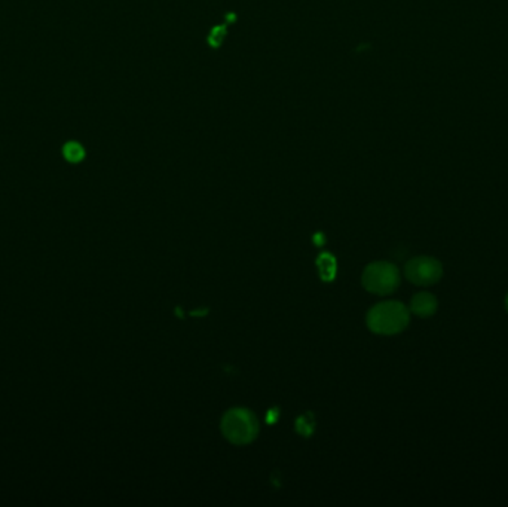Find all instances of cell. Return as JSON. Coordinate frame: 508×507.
<instances>
[{
  "mask_svg": "<svg viewBox=\"0 0 508 507\" xmlns=\"http://www.w3.org/2000/svg\"><path fill=\"white\" fill-rule=\"evenodd\" d=\"M225 35H226V28L225 27H216L211 32V35H210V39H208L210 44L212 46H219L221 44L223 36H225Z\"/></svg>",
  "mask_w": 508,
  "mask_h": 507,
  "instance_id": "cell-8",
  "label": "cell"
},
{
  "mask_svg": "<svg viewBox=\"0 0 508 507\" xmlns=\"http://www.w3.org/2000/svg\"><path fill=\"white\" fill-rule=\"evenodd\" d=\"M437 308H439V302L437 298L428 292H419L410 301V311L421 319H428L434 316Z\"/></svg>",
  "mask_w": 508,
  "mask_h": 507,
  "instance_id": "cell-5",
  "label": "cell"
},
{
  "mask_svg": "<svg viewBox=\"0 0 508 507\" xmlns=\"http://www.w3.org/2000/svg\"><path fill=\"white\" fill-rule=\"evenodd\" d=\"M410 321V311L399 301L381 302L369 310L365 323L368 328L378 335H397L403 332Z\"/></svg>",
  "mask_w": 508,
  "mask_h": 507,
  "instance_id": "cell-1",
  "label": "cell"
},
{
  "mask_svg": "<svg viewBox=\"0 0 508 507\" xmlns=\"http://www.w3.org/2000/svg\"><path fill=\"white\" fill-rule=\"evenodd\" d=\"M404 276L416 286H433L440 281L443 265L431 256H418L406 263Z\"/></svg>",
  "mask_w": 508,
  "mask_h": 507,
  "instance_id": "cell-4",
  "label": "cell"
},
{
  "mask_svg": "<svg viewBox=\"0 0 508 507\" xmlns=\"http://www.w3.org/2000/svg\"><path fill=\"white\" fill-rule=\"evenodd\" d=\"M361 283L365 290L374 295H390L400 286V271L390 262H373L364 268Z\"/></svg>",
  "mask_w": 508,
  "mask_h": 507,
  "instance_id": "cell-3",
  "label": "cell"
},
{
  "mask_svg": "<svg viewBox=\"0 0 508 507\" xmlns=\"http://www.w3.org/2000/svg\"><path fill=\"white\" fill-rule=\"evenodd\" d=\"M318 267H320L321 274L324 271H326V274H324V276H323L324 280H329V274L327 272H330V276L333 278V276H334V268H336V265H334V259L330 255H321V258L318 260Z\"/></svg>",
  "mask_w": 508,
  "mask_h": 507,
  "instance_id": "cell-7",
  "label": "cell"
},
{
  "mask_svg": "<svg viewBox=\"0 0 508 507\" xmlns=\"http://www.w3.org/2000/svg\"><path fill=\"white\" fill-rule=\"evenodd\" d=\"M220 429L230 443L247 445L257 438L259 421L250 409L232 408L223 415Z\"/></svg>",
  "mask_w": 508,
  "mask_h": 507,
  "instance_id": "cell-2",
  "label": "cell"
},
{
  "mask_svg": "<svg viewBox=\"0 0 508 507\" xmlns=\"http://www.w3.org/2000/svg\"><path fill=\"white\" fill-rule=\"evenodd\" d=\"M505 308H507V312H508V293H507V296H505Z\"/></svg>",
  "mask_w": 508,
  "mask_h": 507,
  "instance_id": "cell-9",
  "label": "cell"
},
{
  "mask_svg": "<svg viewBox=\"0 0 508 507\" xmlns=\"http://www.w3.org/2000/svg\"><path fill=\"white\" fill-rule=\"evenodd\" d=\"M63 157L72 164H78L85 158V149L79 141H67L63 148Z\"/></svg>",
  "mask_w": 508,
  "mask_h": 507,
  "instance_id": "cell-6",
  "label": "cell"
}]
</instances>
